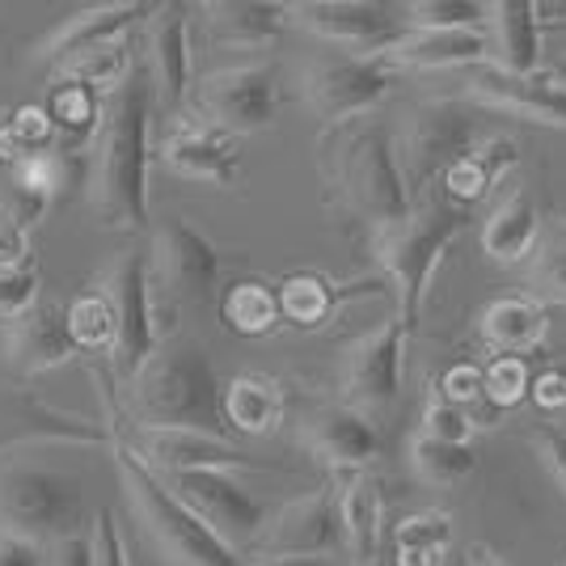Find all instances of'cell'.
<instances>
[{"mask_svg": "<svg viewBox=\"0 0 566 566\" xmlns=\"http://www.w3.org/2000/svg\"><path fill=\"white\" fill-rule=\"evenodd\" d=\"M153 81L144 64L127 85L106 94L97 123L85 199L102 229L140 233L148 224V169H153Z\"/></svg>", "mask_w": 566, "mask_h": 566, "instance_id": "1", "label": "cell"}, {"mask_svg": "<svg viewBox=\"0 0 566 566\" xmlns=\"http://www.w3.org/2000/svg\"><path fill=\"white\" fill-rule=\"evenodd\" d=\"M127 410L140 427H187L224 436V385L199 343H161L136 377H127Z\"/></svg>", "mask_w": 566, "mask_h": 566, "instance_id": "2", "label": "cell"}, {"mask_svg": "<svg viewBox=\"0 0 566 566\" xmlns=\"http://www.w3.org/2000/svg\"><path fill=\"white\" fill-rule=\"evenodd\" d=\"M465 224H470L465 208H457L449 199H423L401 224L373 233V259L380 266V280L389 283L398 301V317L406 326L419 322L431 280L452 250V241L465 233Z\"/></svg>", "mask_w": 566, "mask_h": 566, "instance_id": "3", "label": "cell"}, {"mask_svg": "<svg viewBox=\"0 0 566 566\" xmlns=\"http://www.w3.org/2000/svg\"><path fill=\"white\" fill-rule=\"evenodd\" d=\"M331 182L338 203L364 220L373 233L394 229L415 212V190L406 182L398 161V144L385 127H352L338 136V148L331 157Z\"/></svg>", "mask_w": 566, "mask_h": 566, "instance_id": "4", "label": "cell"}, {"mask_svg": "<svg viewBox=\"0 0 566 566\" xmlns=\"http://www.w3.org/2000/svg\"><path fill=\"white\" fill-rule=\"evenodd\" d=\"M115 465L123 478V491L132 499L136 516L148 528V537L174 566H245L229 542H220L203 520L190 512L182 499L169 491L157 473L144 465L123 440H111Z\"/></svg>", "mask_w": 566, "mask_h": 566, "instance_id": "5", "label": "cell"}, {"mask_svg": "<svg viewBox=\"0 0 566 566\" xmlns=\"http://www.w3.org/2000/svg\"><path fill=\"white\" fill-rule=\"evenodd\" d=\"M81 520H85V499L69 473L25 457L0 461V533L51 545L81 533Z\"/></svg>", "mask_w": 566, "mask_h": 566, "instance_id": "6", "label": "cell"}, {"mask_svg": "<svg viewBox=\"0 0 566 566\" xmlns=\"http://www.w3.org/2000/svg\"><path fill=\"white\" fill-rule=\"evenodd\" d=\"M398 69L389 55H352V51H326L308 60L301 72V97L308 115L326 132H343L355 118L373 115L385 97L394 94Z\"/></svg>", "mask_w": 566, "mask_h": 566, "instance_id": "7", "label": "cell"}, {"mask_svg": "<svg viewBox=\"0 0 566 566\" xmlns=\"http://www.w3.org/2000/svg\"><path fill=\"white\" fill-rule=\"evenodd\" d=\"M148 280H153V301H157V322L166 331L169 322L187 308L203 305L216 296L220 280V250L203 229L190 220H166L153 233L148 250Z\"/></svg>", "mask_w": 566, "mask_h": 566, "instance_id": "8", "label": "cell"}, {"mask_svg": "<svg viewBox=\"0 0 566 566\" xmlns=\"http://www.w3.org/2000/svg\"><path fill=\"white\" fill-rule=\"evenodd\" d=\"M482 140H491V136L482 132V118L473 111V102H457V97L423 102L415 115L406 118L398 136V161L410 190L419 195L436 178H444Z\"/></svg>", "mask_w": 566, "mask_h": 566, "instance_id": "9", "label": "cell"}, {"mask_svg": "<svg viewBox=\"0 0 566 566\" xmlns=\"http://www.w3.org/2000/svg\"><path fill=\"white\" fill-rule=\"evenodd\" d=\"M97 287L106 292L118 322L111 368L123 380L136 377L161 347V322H157V301H153V280H148V254L144 250H123L118 259L106 262Z\"/></svg>", "mask_w": 566, "mask_h": 566, "instance_id": "10", "label": "cell"}, {"mask_svg": "<svg viewBox=\"0 0 566 566\" xmlns=\"http://www.w3.org/2000/svg\"><path fill=\"white\" fill-rule=\"evenodd\" d=\"M280 69L271 60H250L237 69L208 72L199 81V111L229 136H259L280 118Z\"/></svg>", "mask_w": 566, "mask_h": 566, "instance_id": "11", "label": "cell"}, {"mask_svg": "<svg viewBox=\"0 0 566 566\" xmlns=\"http://www.w3.org/2000/svg\"><path fill=\"white\" fill-rule=\"evenodd\" d=\"M410 331L415 326H406L401 317H389L368 334H359L355 343H347V352H343V401L352 410L368 415V419L394 410L401 380H406Z\"/></svg>", "mask_w": 566, "mask_h": 566, "instance_id": "12", "label": "cell"}, {"mask_svg": "<svg viewBox=\"0 0 566 566\" xmlns=\"http://www.w3.org/2000/svg\"><path fill=\"white\" fill-rule=\"evenodd\" d=\"M161 478V473H157ZM174 495L187 503L195 516L212 528L220 542H229L237 554L254 549L266 528V507L250 495L229 470H195V473H174L161 478Z\"/></svg>", "mask_w": 566, "mask_h": 566, "instance_id": "13", "label": "cell"}, {"mask_svg": "<svg viewBox=\"0 0 566 566\" xmlns=\"http://www.w3.org/2000/svg\"><path fill=\"white\" fill-rule=\"evenodd\" d=\"M292 25L352 55H385L406 34V18L377 0H301L292 4Z\"/></svg>", "mask_w": 566, "mask_h": 566, "instance_id": "14", "label": "cell"}, {"mask_svg": "<svg viewBox=\"0 0 566 566\" xmlns=\"http://www.w3.org/2000/svg\"><path fill=\"white\" fill-rule=\"evenodd\" d=\"M465 102L491 115H512L542 127H566V72H503L478 64L465 72Z\"/></svg>", "mask_w": 566, "mask_h": 566, "instance_id": "15", "label": "cell"}, {"mask_svg": "<svg viewBox=\"0 0 566 566\" xmlns=\"http://www.w3.org/2000/svg\"><path fill=\"white\" fill-rule=\"evenodd\" d=\"M262 558H296V563H322L331 554H343V516L334 491H313L305 499L283 503L266 516L259 537Z\"/></svg>", "mask_w": 566, "mask_h": 566, "instance_id": "16", "label": "cell"}, {"mask_svg": "<svg viewBox=\"0 0 566 566\" xmlns=\"http://www.w3.org/2000/svg\"><path fill=\"white\" fill-rule=\"evenodd\" d=\"M190 4H157L144 22V72L161 111H178L195 85V48H190Z\"/></svg>", "mask_w": 566, "mask_h": 566, "instance_id": "17", "label": "cell"}, {"mask_svg": "<svg viewBox=\"0 0 566 566\" xmlns=\"http://www.w3.org/2000/svg\"><path fill=\"white\" fill-rule=\"evenodd\" d=\"M127 449L140 457L144 465L161 478L195 470H254L259 461L229 444L224 436L212 431H187V427H140L136 436L123 440Z\"/></svg>", "mask_w": 566, "mask_h": 566, "instance_id": "18", "label": "cell"}, {"mask_svg": "<svg viewBox=\"0 0 566 566\" xmlns=\"http://www.w3.org/2000/svg\"><path fill=\"white\" fill-rule=\"evenodd\" d=\"M157 157L169 174L208 182V187H233L241 174L233 136L212 127L208 118H178L166 132V140L157 144Z\"/></svg>", "mask_w": 566, "mask_h": 566, "instance_id": "19", "label": "cell"}, {"mask_svg": "<svg viewBox=\"0 0 566 566\" xmlns=\"http://www.w3.org/2000/svg\"><path fill=\"white\" fill-rule=\"evenodd\" d=\"M301 440H305V449L322 461V465H331L334 473H364V465H373L380 457V431L377 423L368 419V415H359L352 410L347 401H338V406H322V410H313L301 427Z\"/></svg>", "mask_w": 566, "mask_h": 566, "instance_id": "20", "label": "cell"}, {"mask_svg": "<svg viewBox=\"0 0 566 566\" xmlns=\"http://www.w3.org/2000/svg\"><path fill=\"white\" fill-rule=\"evenodd\" d=\"M76 352L81 347L69 331V308H60L55 301H39L30 313L4 326V359L22 377H43L51 368H64Z\"/></svg>", "mask_w": 566, "mask_h": 566, "instance_id": "21", "label": "cell"}, {"mask_svg": "<svg viewBox=\"0 0 566 566\" xmlns=\"http://www.w3.org/2000/svg\"><path fill=\"white\" fill-rule=\"evenodd\" d=\"M157 13V4H144V0H111V4H90V9H76L72 18L60 22V30L51 34L48 43L39 48V55L48 60V69H60L64 60L81 55L90 48H106L118 39H132V30L140 22H148Z\"/></svg>", "mask_w": 566, "mask_h": 566, "instance_id": "22", "label": "cell"}, {"mask_svg": "<svg viewBox=\"0 0 566 566\" xmlns=\"http://www.w3.org/2000/svg\"><path fill=\"white\" fill-rule=\"evenodd\" d=\"M203 34L216 48L229 51H266L280 43L283 25H292V4L271 0H212L195 9Z\"/></svg>", "mask_w": 566, "mask_h": 566, "instance_id": "23", "label": "cell"}, {"mask_svg": "<svg viewBox=\"0 0 566 566\" xmlns=\"http://www.w3.org/2000/svg\"><path fill=\"white\" fill-rule=\"evenodd\" d=\"M491 64L503 72H542V4L537 0H495L486 4Z\"/></svg>", "mask_w": 566, "mask_h": 566, "instance_id": "24", "label": "cell"}, {"mask_svg": "<svg viewBox=\"0 0 566 566\" xmlns=\"http://www.w3.org/2000/svg\"><path fill=\"white\" fill-rule=\"evenodd\" d=\"M394 69H478V64H491V43H486V30H410L401 34L394 48L385 51Z\"/></svg>", "mask_w": 566, "mask_h": 566, "instance_id": "25", "label": "cell"}, {"mask_svg": "<svg viewBox=\"0 0 566 566\" xmlns=\"http://www.w3.org/2000/svg\"><path fill=\"white\" fill-rule=\"evenodd\" d=\"M280 308H283V326H296V331H322L338 317V308L352 301L355 292H377L380 283H338L322 271H292L280 283Z\"/></svg>", "mask_w": 566, "mask_h": 566, "instance_id": "26", "label": "cell"}, {"mask_svg": "<svg viewBox=\"0 0 566 566\" xmlns=\"http://www.w3.org/2000/svg\"><path fill=\"white\" fill-rule=\"evenodd\" d=\"M537 241H542L537 199L524 187H512L495 203V212L482 220V250L499 266H516V262L533 259Z\"/></svg>", "mask_w": 566, "mask_h": 566, "instance_id": "27", "label": "cell"}, {"mask_svg": "<svg viewBox=\"0 0 566 566\" xmlns=\"http://www.w3.org/2000/svg\"><path fill=\"white\" fill-rule=\"evenodd\" d=\"M338 516H343V554H352L355 566H377L385 542V499L368 473L343 478Z\"/></svg>", "mask_w": 566, "mask_h": 566, "instance_id": "28", "label": "cell"}, {"mask_svg": "<svg viewBox=\"0 0 566 566\" xmlns=\"http://www.w3.org/2000/svg\"><path fill=\"white\" fill-rule=\"evenodd\" d=\"M482 343L499 355H528L537 352L549 334V313L537 296H499L478 317Z\"/></svg>", "mask_w": 566, "mask_h": 566, "instance_id": "29", "label": "cell"}, {"mask_svg": "<svg viewBox=\"0 0 566 566\" xmlns=\"http://www.w3.org/2000/svg\"><path fill=\"white\" fill-rule=\"evenodd\" d=\"M283 406V385L266 373H237L224 380V427H233L237 436H275Z\"/></svg>", "mask_w": 566, "mask_h": 566, "instance_id": "30", "label": "cell"}, {"mask_svg": "<svg viewBox=\"0 0 566 566\" xmlns=\"http://www.w3.org/2000/svg\"><path fill=\"white\" fill-rule=\"evenodd\" d=\"M516 166V140L512 136H491L473 148L470 157H461L457 166L440 178L444 182V199L457 208H470L478 199H486L495 182Z\"/></svg>", "mask_w": 566, "mask_h": 566, "instance_id": "31", "label": "cell"}, {"mask_svg": "<svg viewBox=\"0 0 566 566\" xmlns=\"http://www.w3.org/2000/svg\"><path fill=\"white\" fill-rule=\"evenodd\" d=\"M220 322L237 338H266L283 326L280 287L266 280H237L220 292Z\"/></svg>", "mask_w": 566, "mask_h": 566, "instance_id": "32", "label": "cell"}, {"mask_svg": "<svg viewBox=\"0 0 566 566\" xmlns=\"http://www.w3.org/2000/svg\"><path fill=\"white\" fill-rule=\"evenodd\" d=\"M452 549V516L440 507L410 512L394 524V563L398 566H444Z\"/></svg>", "mask_w": 566, "mask_h": 566, "instance_id": "33", "label": "cell"}, {"mask_svg": "<svg viewBox=\"0 0 566 566\" xmlns=\"http://www.w3.org/2000/svg\"><path fill=\"white\" fill-rule=\"evenodd\" d=\"M60 81H76V85H90L97 94H115L118 85L132 81L136 72V51H132V39H118V43H106V48H90L81 55H72L60 64Z\"/></svg>", "mask_w": 566, "mask_h": 566, "instance_id": "34", "label": "cell"}, {"mask_svg": "<svg viewBox=\"0 0 566 566\" xmlns=\"http://www.w3.org/2000/svg\"><path fill=\"white\" fill-rule=\"evenodd\" d=\"M55 123H51L48 106H13L0 115V161L18 166L25 157H43L55 144Z\"/></svg>", "mask_w": 566, "mask_h": 566, "instance_id": "35", "label": "cell"}, {"mask_svg": "<svg viewBox=\"0 0 566 566\" xmlns=\"http://www.w3.org/2000/svg\"><path fill=\"white\" fill-rule=\"evenodd\" d=\"M473 465H478V457L470 444H444L423 431L410 440V470L419 473V482L427 486H457L461 478H470Z\"/></svg>", "mask_w": 566, "mask_h": 566, "instance_id": "36", "label": "cell"}, {"mask_svg": "<svg viewBox=\"0 0 566 566\" xmlns=\"http://www.w3.org/2000/svg\"><path fill=\"white\" fill-rule=\"evenodd\" d=\"M69 331L76 338L81 352H97V355H111L118 343V322H115V308L106 301V292L94 287V292H81L69 301Z\"/></svg>", "mask_w": 566, "mask_h": 566, "instance_id": "37", "label": "cell"}, {"mask_svg": "<svg viewBox=\"0 0 566 566\" xmlns=\"http://www.w3.org/2000/svg\"><path fill=\"white\" fill-rule=\"evenodd\" d=\"M528 287L549 305H566V216H558L537 241L528 259Z\"/></svg>", "mask_w": 566, "mask_h": 566, "instance_id": "38", "label": "cell"}, {"mask_svg": "<svg viewBox=\"0 0 566 566\" xmlns=\"http://www.w3.org/2000/svg\"><path fill=\"white\" fill-rule=\"evenodd\" d=\"M102 111H106V97L76 81H60L48 97V115L55 132H69V136H97Z\"/></svg>", "mask_w": 566, "mask_h": 566, "instance_id": "39", "label": "cell"}, {"mask_svg": "<svg viewBox=\"0 0 566 566\" xmlns=\"http://www.w3.org/2000/svg\"><path fill=\"white\" fill-rule=\"evenodd\" d=\"M401 18L410 30H482L486 4H478V0H410V4H401Z\"/></svg>", "mask_w": 566, "mask_h": 566, "instance_id": "40", "label": "cell"}, {"mask_svg": "<svg viewBox=\"0 0 566 566\" xmlns=\"http://www.w3.org/2000/svg\"><path fill=\"white\" fill-rule=\"evenodd\" d=\"M43 301L39 262L30 259L22 266H0V322H18L22 313Z\"/></svg>", "mask_w": 566, "mask_h": 566, "instance_id": "41", "label": "cell"}, {"mask_svg": "<svg viewBox=\"0 0 566 566\" xmlns=\"http://www.w3.org/2000/svg\"><path fill=\"white\" fill-rule=\"evenodd\" d=\"M528 394H533V377H528L524 355H495L486 364V398L495 401L499 410H512Z\"/></svg>", "mask_w": 566, "mask_h": 566, "instance_id": "42", "label": "cell"}, {"mask_svg": "<svg viewBox=\"0 0 566 566\" xmlns=\"http://www.w3.org/2000/svg\"><path fill=\"white\" fill-rule=\"evenodd\" d=\"M419 431L431 436V440H444V444H470L478 423L470 419L465 406H452V401H444L436 394V398L423 406V427H419Z\"/></svg>", "mask_w": 566, "mask_h": 566, "instance_id": "43", "label": "cell"}, {"mask_svg": "<svg viewBox=\"0 0 566 566\" xmlns=\"http://www.w3.org/2000/svg\"><path fill=\"white\" fill-rule=\"evenodd\" d=\"M30 259H34L30 254V224L4 203L0 208V266H22Z\"/></svg>", "mask_w": 566, "mask_h": 566, "instance_id": "44", "label": "cell"}, {"mask_svg": "<svg viewBox=\"0 0 566 566\" xmlns=\"http://www.w3.org/2000/svg\"><path fill=\"white\" fill-rule=\"evenodd\" d=\"M94 566H132L127 558V545H123V533H118L115 524V512L111 507H102L94 520Z\"/></svg>", "mask_w": 566, "mask_h": 566, "instance_id": "45", "label": "cell"}, {"mask_svg": "<svg viewBox=\"0 0 566 566\" xmlns=\"http://www.w3.org/2000/svg\"><path fill=\"white\" fill-rule=\"evenodd\" d=\"M436 394L444 401H452V406H465L478 394H486V368H478V364H452L449 373L440 377Z\"/></svg>", "mask_w": 566, "mask_h": 566, "instance_id": "46", "label": "cell"}, {"mask_svg": "<svg viewBox=\"0 0 566 566\" xmlns=\"http://www.w3.org/2000/svg\"><path fill=\"white\" fill-rule=\"evenodd\" d=\"M533 444H537V457L545 461L549 478L558 482V491L566 495V431L563 427H537Z\"/></svg>", "mask_w": 566, "mask_h": 566, "instance_id": "47", "label": "cell"}, {"mask_svg": "<svg viewBox=\"0 0 566 566\" xmlns=\"http://www.w3.org/2000/svg\"><path fill=\"white\" fill-rule=\"evenodd\" d=\"M48 545L18 533H0V566H48Z\"/></svg>", "mask_w": 566, "mask_h": 566, "instance_id": "48", "label": "cell"}, {"mask_svg": "<svg viewBox=\"0 0 566 566\" xmlns=\"http://www.w3.org/2000/svg\"><path fill=\"white\" fill-rule=\"evenodd\" d=\"M48 566H94V537H85V533L60 537L48 545Z\"/></svg>", "mask_w": 566, "mask_h": 566, "instance_id": "49", "label": "cell"}, {"mask_svg": "<svg viewBox=\"0 0 566 566\" xmlns=\"http://www.w3.org/2000/svg\"><path fill=\"white\" fill-rule=\"evenodd\" d=\"M528 398L537 401V406H545V410L563 406L566 401V377L563 373H545V377L533 380V394H528Z\"/></svg>", "mask_w": 566, "mask_h": 566, "instance_id": "50", "label": "cell"}, {"mask_svg": "<svg viewBox=\"0 0 566 566\" xmlns=\"http://www.w3.org/2000/svg\"><path fill=\"white\" fill-rule=\"evenodd\" d=\"M470 566H507V563L499 558L495 549H486V545H473V549H470Z\"/></svg>", "mask_w": 566, "mask_h": 566, "instance_id": "51", "label": "cell"}, {"mask_svg": "<svg viewBox=\"0 0 566 566\" xmlns=\"http://www.w3.org/2000/svg\"><path fill=\"white\" fill-rule=\"evenodd\" d=\"M254 566H322V563H296V558H262Z\"/></svg>", "mask_w": 566, "mask_h": 566, "instance_id": "52", "label": "cell"}, {"mask_svg": "<svg viewBox=\"0 0 566 566\" xmlns=\"http://www.w3.org/2000/svg\"><path fill=\"white\" fill-rule=\"evenodd\" d=\"M563 377H566V373H563Z\"/></svg>", "mask_w": 566, "mask_h": 566, "instance_id": "53", "label": "cell"}]
</instances>
